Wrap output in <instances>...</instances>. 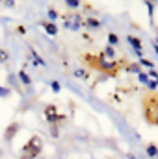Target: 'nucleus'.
<instances>
[{
    "label": "nucleus",
    "mask_w": 158,
    "mask_h": 159,
    "mask_svg": "<svg viewBox=\"0 0 158 159\" xmlns=\"http://www.w3.org/2000/svg\"><path fill=\"white\" fill-rule=\"evenodd\" d=\"M143 117L151 126H158V93L151 91L143 98Z\"/></svg>",
    "instance_id": "f257e3e1"
},
{
    "label": "nucleus",
    "mask_w": 158,
    "mask_h": 159,
    "mask_svg": "<svg viewBox=\"0 0 158 159\" xmlns=\"http://www.w3.org/2000/svg\"><path fill=\"white\" fill-rule=\"evenodd\" d=\"M41 152H43V139H41L39 135H32L24 143V146H22V157L37 159Z\"/></svg>",
    "instance_id": "f03ea898"
},
{
    "label": "nucleus",
    "mask_w": 158,
    "mask_h": 159,
    "mask_svg": "<svg viewBox=\"0 0 158 159\" xmlns=\"http://www.w3.org/2000/svg\"><path fill=\"white\" fill-rule=\"evenodd\" d=\"M45 117H47V120L50 124H54V126H62L65 122V117L58 113V107L54 104H47L45 106Z\"/></svg>",
    "instance_id": "7ed1b4c3"
},
{
    "label": "nucleus",
    "mask_w": 158,
    "mask_h": 159,
    "mask_svg": "<svg viewBox=\"0 0 158 159\" xmlns=\"http://www.w3.org/2000/svg\"><path fill=\"white\" fill-rule=\"evenodd\" d=\"M19 129H21V126H19L17 122H11V124L6 128V131H4V139H6V141H11V139L19 133Z\"/></svg>",
    "instance_id": "20e7f679"
},
{
    "label": "nucleus",
    "mask_w": 158,
    "mask_h": 159,
    "mask_svg": "<svg viewBox=\"0 0 158 159\" xmlns=\"http://www.w3.org/2000/svg\"><path fill=\"white\" fill-rule=\"evenodd\" d=\"M128 43L134 46L136 54H138V56H141V52H143V48H141V41L138 39V37H134V35H128Z\"/></svg>",
    "instance_id": "39448f33"
},
{
    "label": "nucleus",
    "mask_w": 158,
    "mask_h": 159,
    "mask_svg": "<svg viewBox=\"0 0 158 159\" xmlns=\"http://www.w3.org/2000/svg\"><path fill=\"white\" fill-rule=\"evenodd\" d=\"M43 28H45V32H47L48 35H56V34H58V28H56L54 22H43Z\"/></svg>",
    "instance_id": "423d86ee"
},
{
    "label": "nucleus",
    "mask_w": 158,
    "mask_h": 159,
    "mask_svg": "<svg viewBox=\"0 0 158 159\" xmlns=\"http://www.w3.org/2000/svg\"><path fill=\"white\" fill-rule=\"evenodd\" d=\"M19 78H21V81L24 83V85H30L32 83V80H30V76L24 72V70H19Z\"/></svg>",
    "instance_id": "0eeeda50"
},
{
    "label": "nucleus",
    "mask_w": 158,
    "mask_h": 159,
    "mask_svg": "<svg viewBox=\"0 0 158 159\" xmlns=\"http://www.w3.org/2000/svg\"><path fill=\"white\" fill-rule=\"evenodd\" d=\"M147 156H149V157H156L158 156V148L155 144H149V146H147Z\"/></svg>",
    "instance_id": "6e6552de"
},
{
    "label": "nucleus",
    "mask_w": 158,
    "mask_h": 159,
    "mask_svg": "<svg viewBox=\"0 0 158 159\" xmlns=\"http://www.w3.org/2000/svg\"><path fill=\"white\" fill-rule=\"evenodd\" d=\"M86 26H89V28H99V26H101V20H97V19H91V17H89V19L86 20Z\"/></svg>",
    "instance_id": "1a4fd4ad"
},
{
    "label": "nucleus",
    "mask_w": 158,
    "mask_h": 159,
    "mask_svg": "<svg viewBox=\"0 0 158 159\" xmlns=\"http://www.w3.org/2000/svg\"><path fill=\"white\" fill-rule=\"evenodd\" d=\"M65 4L69 6V7H73V9H77L80 6V0H65Z\"/></svg>",
    "instance_id": "9d476101"
},
{
    "label": "nucleus",
    "mask_w": 158,
    "mask_h": 159,
    "mask_svg": "<svg viewBox=\"0 0 158 159\" xmlns=\"http://www.w3.org/2000/svg\"><path fill=\"white\" fill-rule=\"evenodd\" d=\"M114 54H116V52H114V46H106V52L102 54V57H104V56H106V57H114Z\"/></svg>",
    "instance_id": "9b49d317"
},
{
    "label": "nucleus",
    "mask_w": 158,
    "mask_h": 159,
    "mask_svg": "<svg viewBox=\"0 0 158 159\" xmlns=\"http://www.w3.org/2000/svg\"><path fill=\"white\" fill-rule=\"evenodd\" d=\"M75 74H77V76H80V78H84V80L89 78V74H87L86 70H82V69H77V70H75Z\"/></svg>",
    "instance_id": "f8f14e48"
},
{
    "label": "nucleus",
    "mask_w": 158,
    "mask_h": 159,
    "mask_svg": "<svg viewBox=\"0 0 158 159\" xmlns=\"http://www.w3.org/2000/svg\"><path fill=\"white\" fill-rule=\"evenodd\" d=\"M7 57H9L7 52H6L4 48H0V61H7Z\"/></svg>",
    "instance_id": "ddd939ff"
},
{
    "label": "nucleus",
    "mask_w": 158,
    "mask_h": 159,
    "mask_svg": "<svg viewBox=\"0 0 158 159\" xmlns=\"http://www.w3.org/2000/svg\"><path fill=\"white\" fill-rule=\"evenodd\" d=\"M108 41H110L112 44H116V43H117V41H119V37H117V35H116V34H108Z\"/></svg>",
    "instance_id": "4468645a"
},
{
    "label": "nucleus",
    "mask_w": 158,
    "mask_h": 159,
    "mask_svg": "<svg viewBox=\"0 0 158 159\" xmlns=\"http://www.w3.org/2000/svg\"><path fill=\"white\" fill-rule=\"evenodd\" d=\"M140 63H141L143 67H147V69H153V61H147V59H143V57H141V61H140Z\"/></svg>",
    "instance_id": "2eb2a0df"
},
{
    "label": "nucleus",
    "mask_w": 158,
    "mask_h": 159,
    "mask_svg": "<svg viewBox=\"0 0 158 159\" xmlns=\"http://www.w3.org/2000/svg\"><path fill=\"white\" fill-rule=\"evenodd\" d=\"M7 94H9V91L6 87H0V96H7Z\"/></svg>",
    "instance_id": "dca6fc26"
},
{
    "label": "nucleus",
    "mask_w": 158,
    "mask_h": 159,
    "mask_svg": "<svg viewBox=\"0 0 158 159\" xmlns=\"http://www.w3.org/2000/svg\"><path fill=\"white\" fill-rule=\"evenodd\" d=\"M147 7H149V15L153 17V9H155V7H153V2H147Z\"/></svg>",
    "instance_id": "f3484780"
},
{
    "label": "nucleus",
    "mask_w": 158,
    "mask_h": 159,
    "mask_svg": "<svg viewBox=\"0 0 158 159\" xmlns=\"http://www.w3.org/2000/svg\"><path fill=\"white\" fill-rule=\"evenodd\" d=\"M48 17L54 20V19H56V11H54V9H48Z\"/></svg>",
    "instance_id": "a211bd4d"
},
{
    "label": "nucleus",
    "mask_w": 158,
    "mask_h": 159,
    "mask_svg": "<svg viewBox=\"0 0 158 159\" xmlns=\"http://www.w3.org/2000/svg\"><path fill=\"white\" fill-rule=\"evenodd\" d=\"M50 85H52V89H54V91H60V83H58V81H52Z\"/></svg>",
    "instance_id": "6ab92c4d"
},
{
    "label": "nucleus",
    "mask_w": 158,
    "mask_h": 159,
    "mask_svg": "<svg viewBox=\"0 0 158 159\" xmlns=\"http://www.w3.org/2000/svg\"><path fill=\"white\" fill-rule=\"evenodd\" d=\"M6 4H7L9 7H13V0H6Z\"/></svg>",
    "instance_id": "aec40b11"
},
{
    "label": "nucleus",
    "mask_w": 158,
    "mask_h": 159,
    "mask_svg": "<svg viewBox=\"0 0 158 159\" xmlns=\"http://www.w3.org/2000/svg\"><path fill=\"white\" fill-rule=\"evenodd\" d=\"M19 159H28V157H22V156H21V157H19Z\"/></svg>",
    "instance_id": "412c9836"
},
{
    "label": "nucleus",
    "mask_w": 158,
    "mask_h": 159,
    "mask_svg": "<svg viewBox=\"0 0 158 159\" xmlns=\"http://www.w3.org/2000/svg\"><path fill=\"white\" fill-rule=\"evenodd\" d=\"M147 2H156V0H147Z\"/></svg>",
    "instance_id": "4be33fe9"
}]
</instances>
